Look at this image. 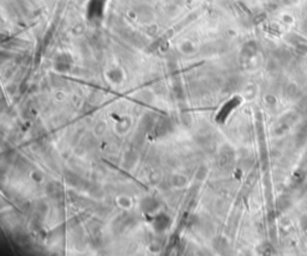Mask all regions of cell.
I'll use <instances>...</instances> for the list:
<instances>
[{
    "instance_id": "1",
    "label": "cell",
    "mask_w": 307,
    "mask_h": 256,
    "mask_svg": "<svg viewBox=\"0 0 307 256\" xmlns=\"http://www.w3.org/2000/svg\"><path fill=\"white\" fill-rule=\"evenodd\" d=\"M173 183H174V186H182L185 183V178L182 176H175L173 178Z\"/></svg>"
}]
</instances>
